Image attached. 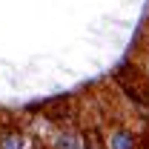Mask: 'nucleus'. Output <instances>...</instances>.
Segmentation results:
<instances>
[{
	"label": "nucleus",
	"mask_w": 149,
	"mask_h": 149,
	"mask_svg": "<svg viewBox=\"0 0 149 149\" xmlns=\"http://www.w3.org/2000/svg\"><path fill=\"white\" fill-rule=\"evenodd\" d=\"M83 143V135L74 129V126H60V129L49 138V149H80Z\"/></svg>",
	"instance_id": "f03ea898"
},
{
	"label": "nucleus",
	"mask_w": 149,
	"mask_h": 149,
	"mask_svg": "<svg viewBox=\"0 0 149 149\" xmlns=\"http://www.w3.org/2000/svg\"><path fill=\"white\" fill-rule=\"evenodd\" d=\"M103 149H143V141L129 123H112L103 132Z\"/></svg>",
	"instance_id": "f257e3e1"
},
{
	"label": "nucleus",
	"mask_w": 149,
	"mask_h": 149,
	"mask_svg": "<svg viewBox=\"0 0 149 149\" xmlns=\"http://www.w3.org/2000/svg\"><path fill=\"white\" fill-rule=\"evenodd\" d=\"M0 149H29V135L17 126H0Z\"/></svg>",
	"instance_id": "7ed1b4c3"
},
{
	"label": "nucleus",
	"mask_w": 149,
	"mask_h": 149,
	"mask_svg": "<svg viewBox=\"0 0 149 149\" xmlns=\"http://www.w3.org/2000/svg\"><path fill=\"white\" fill-rule=\"evenodd\" d=\"M138 69H141V74L149 80V46H143V52L138 57Z\"/></svg>",
	"instance_id": "20e7f679"
},
{
	"label": "nucleus",
	"mask_w": 149,
	"mask_h": 149,
	"mask_svg": "<svg viewBox=\"0 0 149 149\" xmlns=\"http://www.w3.org/2000/svg\"><path fill=\"white\" fill-rule=\"evenodd\" d=\"M143 149H149V138H146V143H143Z\"/></svg>",
	"instance_id": "39448f33"
},
{
	"label": "nucleus",
	"mask_w": 149,
	"mask_h": 149,
	"mask_svg": "<svg viewBox=\"0 0 149 149\" xmlns=\"http://www.w3.org/2000/svg\"><path fill=\"white\" fill-rule=\"evenodd\" d=\"M146 100H149V83H146Z\"/></svg>",
	"instance_id": "423d86ee"
},
{
	"label": "nucleus",
	"mask_w": 149,
	"mask_h": 149,
	"mask_svg": "<svg viewBox=\"0 0 149 149\" xmlns=\"http://www.w3.org/2000/svg\"><path fill=\"white\" fill-rule=\"evenodd\" d=\"M80 149H89V146H80Z\"/></svg>",
	"instance_id": "0eeeda50"
}]
</instances>
